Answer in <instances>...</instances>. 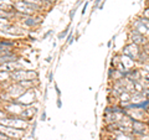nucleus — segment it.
I'll return each mask as SVG.
<instances>
[{
  "mask_svg": "<svg viewBox=\"0 0 149 140\" xmlns=\"http://www.w3.org/2000/svg\"><path fill=\"white\" fill-rule=\"evenodd\" d=\"M29 120L22 118L20 115H6L5 118L1 119V125H6V127H13L17 129H26L29 127Z\"/></svg>",
  "mask_w": 149,
  "mask_h": 140,
  "instance_id": "1",
  "label": "nucleus"
},
{
  "mask_svg": "<svg viewBox=\"0 0 149 140\" xmlns=\"http://www.w3.org/2000/svg\"><path fill=\"white\" fill-rule=\"evenodd\" d=\"M149 133V127L146 120H133L132 123V134L136 138L144 137Z\"/></svg>",
  "mask_w": 149,
  "mask_h": 140,
  "instance_id": "2",
  "label": "nucleus"
},
{
  "mask_svg": "<svg viewBox=\"0 0 149 140\" xmlns=\"http://www.w3.org/2000/svg\"><path fill=\"white\" fill-rule=\"evenodd\" d=\"M128 40H129V42H133V44H136L138 46H141V47L149 41V39L146 35L139 34V32L137 30H134V29L128 30Z\"/></svg>",
  "mask_w": 149,
  "mask_h": 140,
  "instance_id": "3",
  "label": "nucleus"
},
{
  "mask_svg": "<svg viewBox=\"0 0 149 140\" xmlns=\"http://www.w3.org/2000/svg\"><path fill=\"white\" fill-rule=\"evenodd\" d=\"M141 51H142L141 46H138V45L133 44V42H128V44L124 45V47H123L120 53H124V55L129 56V57H132L133 60H137L138 55L141 53Z\"/></svg>",
  "mask_w": 149,
  "mask_h": 140,
  "instance_id": "4",
  "label": "nucleus"
},
{
  "mask_svg": "<svg viewBox=\"0 0 149 140\" xmlns=\"http://www.w3.org/2000/svg\"><path fill=\"white\" fill-rule=\"evenodd\" d=\"M1 132L9 135L11 139L17 140L24 138L25 135V130L24 129H17V128H13V127H6V125H1Z\"/></svg>",
  "mask_w": 149,
  "mask_h": 140,
  "instance_id": "5",
  "label": "nucleus"
},
{
  "mask_svg": "<svg viewBox=\"0 0 149 140\" xmlns=\"http://www.w3.org/2000/svg\"><path fill=\"white\" fill-rule=\"evenodd\" d=\"M130 29L137 30L139 34H143V35H148L149 34V29L143 24V21L141 20V16L133 19L132 22H130Z\"/></svg>",
  "mask_w": 149,
  "mask_h": 140,
  "instance_id": "6",
  "label": "nucleus"
},
{
  "mask_svg": "<svg viewBox=\"0 0 149 140\" xmlns=\"http://www.w3.org/2000/svg\"><path fill=\"white\" fill-rule=\"evenodd\" d=\"M22 64L20 63V61L17 62H8V63H1V71L4 72H9V73H13L17 71V69H22Z\"/></svg>",
  "mask_w": 149,
  "mask_h": 140,
  "instance_id": "7",
  "label": "nucleus"
},
{
  "mask_svg": "<svg viewBox=\"0 0 149 140\" xmlns=\"http://www.w3.org/2000/svg\"><path fill=\"white\" fill-rule=\"evenodd\" d=\"M20 56L17 55L16 51L14 52H10V53H6V55H1L0 57V63H8V62H17L20 61Z\"/></svg>",
  "mask_w": 149,
  "mask_h": 140,
  "instance_id": "8",
  "label": "nucleus"
},
{
  "mask_svg": "<svg viewBox=\"0 0 149 140\" xmlns=\"http://www.w3.org/2000/svg\"><path fill=\"white\" fill-rule=\"evenodd\" d=\"M120 62H122L125 69H132L136 67V64H137L136 60H133L132 57H129V56L124 55V53H120Z\"/></svg>",
  "mask_w": 149,
  "mask_h": 140,
  "instance_id": "9",
  "label": "nucleus"
},
{
  "mask_svg": "<svg viewBox=\"0 0 149 140\" xmlns=\"http://www.w3.org/2000/svg\"><path fill=\"white\" fill-rule=\"evenodd\" d=\"M36 114V108L35 107H32V105H29V107H26V108L22 110V113L20 116H22V118H25L26 120H29V122H31L32 118L35 116Z\"/></svg>",
  "mask_w": 149,
  "mask_h": 140,
  "instance_id": "10",
  "label": "nucleus"
},
{
  "mask_svg": "<svg viewBox=\"0 0 149 140\" xmlns=\"http://www.w3.org/2000/svg\"><path fill=\"white\" fill-rule=\"evenodd\" d=\"M136 62H137L138 64H142V66H144V64H148V63H149V55L146 53L144 51H141V53L138 55Z\"/></svg>",
  "mask_w": 149,
  "mask_h": 140,
  "instance_id": "11",
  "label": "nucleus"
},
{
  "mask_svg": "<svg viewBox=\"0 0 149 140\" xmlns=\"http://www.w3.org/2000/svg\"><path fill=\"white\" fill-rule=\"evenodd\" d=\"M0 45L1 46H6V47H11L15 50V47L17 46V42L15 40H5V39H1V41H0Z\"/></svg>",
  "mask_w": 149,
  "mask_h": 140,
  "instance_id": "12",
  "label": "nucleus"
},
{
  "mask_svg": "<svg viewBox=\"0 0 149 140\" xmlns=\"http://www.w3.org/2000/svg\"><path fill=\"white\" fill-rule=\"evenodd\" d=\"M142 51H144L146 53H148V55H149V41H148V42H147L146 45H143V46H142Z\"/></svg>",
  "mask_w": 149,
  "mask_h": 140,
  "instance_id": "13",
  "label": "nucleus"
},
{
  "mask_svg": "<svg viewBox=\"0 0 149 140\" xmlns=\"http://www.w3.org/2000/svg\"><path fill=\"white\" fill-rule=\"evenodd\" d=\"M1 140H14V139H11L9 135H6L5 133H3L1 132Z\"/></svg>",
  "mask_w": 149,
  "mask_h": 140,
  "instance_id": "14",
  "label": "nucleus"
},
{
  "mask_svg": "<svg viewBox=\"0 0 149 140\" xmlns=\"http://www.w3.org/2000/svg\"><path fill=\"white\" fill-rule=\"evenodd\" d=\"M67 30H68V29H66V30H63V31L61 32V34H60V35H58V37H60V39H62V37H65V36H66V34H67Z\"/></svg>",
  "mask_w": 149,
  "mask_h": 140,
  "instance_id": "15",
  "label": "nucleus"
}]
</instances>
